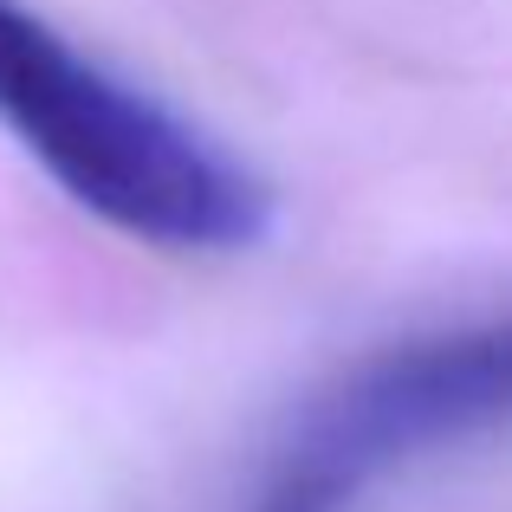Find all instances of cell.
<instances>
[{"label":"cell","mask_w":512,"mask_h":512,"mask_svg":"<svg viewBox=\"0 0 512 512\" xmlns=\"http://www.w3.org/2000/svg\"><path fill=\"white\" fill-rule=\"evenodd\" d=\"M0 124L78 208L169 253H240L273 227V188L234 150L0 0Z\"/></svg>","instance_id":"obj_1"},{"label":"cell","mask_w":512,"mask_h":512,"mask_svg":"<svg viewBox=\"0 0 512 512\" xmlns=\"http://www.w3.org/2000/svg\"><path fill=\"white\" fill-rule=\"evenodd\" d=\"M493 422H512V325L402 344L312 409L266 512H338L370 474Z\"/></svg>","instance_id":"obj_2"}]
</instances>
